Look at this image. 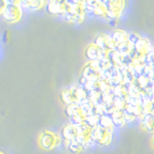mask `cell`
Returning <instances> with one entry per match:
<instances>
[{
	"label": "cell",
	"instance_id": "1",
	"mask_svg": "<svg viewBox=\"0 0 154 154\" xmlns=\"http://www.w3.org/2000/svg\"><path fill=\"white\" fill-rule=\"evenodd\" d=\"M86 12H87V10H86L85 2H84L79 5L69 6L63 17H64L65 20L67 22L79 24L81 22H83L85 16H86Z\"/></svg>",
	"mask_w": 154,
	"mask_h": 154
},
{
	"label": "cell",
	"instance_id": "2",
	"mask_svg": "<svg viewBox=\"0 0 154 154\" xmlns=\"http://www.w3.org/2000/svg\"><path fill=\"white\" fill-rule=\"evenodd\" d=\"M60 138L57 134L51 131H43L38 138V146L43 150H52L53 148L59 146Z\"/></svg>",
	"mask_w": 154,
	"mask_h": 154
},
{
	"label": "cell",
	"instance_id": "3",
	"mask_svg": "<svg viewBox=\"0 0 154 154\" xmlns=\"http://www.w3.org/2000/svg\"><path fill=\"white\" fill-rule=\"evenodd\" d=\"M107 9V17L110 19H116L120 17L125 8V0H107L105 2Z\"/></svg>",
	"mask_w": 154,
	"mask_h": 154
},
{
	"label": "cell",
	"instance_id": "4",
	"mask_svg": "<svg viewBox=\"0 0 154 154\" xmlns=\"http://www.w3.org/2000/svg\"><path fill=\"white\" fill-rule=\"evenodd\" d=\"M90 136L91 140L99 144H108L111 141H112V133L109 130L101 128L99 126H95L91 130Z\"/></svg>",
	"mask_w": 154,
	"mask_h": 154
},
{
	"label": "cell",
	"instance_id": "5",
	"mask_svg": "<svg viewBox=\"0 0 154 154\" xmlns=\"http://www.w3.org/2000/svg\"><path fill=\"white\" fill-rule=\"evenodd\" d=\"M2 17L8 23H16L21 18L22 11L19 5H7L2 13Z\"/></svg>",
	"mask_w": 154,
	"mask_h": 154
},
{
	"label": "cell",
	"instance_id": "6",
	"mask_svg": "<svg viewBox=\"0 0 154 154\" xmlns=\"http://www.w3.org/2000/svg\"><path fill=\"white\" fill-rule=\"evenodd\" d=\"M69 6L66 0H49L46 4V10L51 16H64Z\"/></svg>",
	"mask_w": 154,
	"mask_h": 154
},
{
	"label": "cell",
	"instance_id": "7",
	"mask_svg": "<svg viewBox=\"0 0 154 154\" xmlns=\"http://www.w3.org/2000/svg\"><path fill=\"white\" fill-rule=\"evenodd\" d=\"M86 10L90 13L94 14L97 17L107 16V9L104 3L99 2L98 0H86L85 1Z\"/></svg>",
	"mask_w": 154,
	"mask_h": 154
},
{
	"label": "cell",
	"instance_id": "8",
	"mask_svg": "<svg viewBox=\"0 0 154 154\" xmlns=\"http://www.w3.org/2000/svg\"><path fill=\"white\" fill-rule=\"evenodd\" d=\"M85 56L89 61L95 62L98 61L99 59H102L104 57H107V52L102 50L98 46H96L94 43H93V45H90L86 48Z\"/></svg>",
	"mask_w": 154,
	"mask_h": 154
},
{
	"label": "cell",
	"instance_id": "9",
	"mask_svg": "<svg viewBox=\"0 0 154 154\" xmlns=\"http://www.w3.org/2000/svg\"><path fill=\"white\" fill-rule=\"evenodd\" d=\"M111 41H112V38H111L110 36L105 35V34H99V35L96 36V38H94V43L96 46L101 48L102 50H104L106 52H110Z\"/></svg>",
	"mask_w": 154,
	"mask_h": 154
},
{
	"label": "cell",
	"instance_id": "10",
	"mask_svg": "<svg viewBox=\"0 0 154 154\" xmlns=\"http://www.w3.org/2000/svg\"><path fill=\"white\" fill-rule=\"evenodd\" d=\"M134 48L136 49L138 52H140L141 54L146 56L149 52L151 51V45L150 42L146 38H141L140 41L134 45Z\"/></svg>",
	"mask_w": 154,
	"mask_h": 154
},
{
	"label": "cell",
	"instance_id": "11",
	"mask_svg": "<svg viewBox=\"0 0 154 154\" xmlns=\"http://www.w3.org/2000/svg\"><path fill=\"white\" fill-rule=\"evenodd\" d=\"M61 135H62V138L66 142H69V141H72V140H74L75 137L77 136L75 126H73V125H71V124L66 125L65 127H63Z\"/></svg>",
	"mask_w": 154,
	"mask_h": 154
},
{
	"label": "cell",
	"instance_id": "12",
	"mask_svg": "<svg viewBox=\"0 0 154 154\" xmlns=\"http://www.w3.org/2000/svg\"><path fill=\"white\" fill-rule=\"evenodd\" d=\"M61 99L62 101L66 105L74 104V102L77 100L75 91L72 90H65L61 93Z\"/></svg>",
	"mask_w": 154,
	"mask_h": 154
},
{
	"label": "cell",
	"instance_id": "13",
	"mask_svg": "<svg viewBox=\"0 0 154 154\" xmlns=\"http://www.w3.org/2000/svg\"><path fill=\"white\" fill-rule=\"evenodd\" d=\"M142 125L146 131L154 132V115L151 113L144 114L142 120Z\"/></svg>",
	"mask_w": 154,
	"mask_h": 154
},
{
	"label": "cell",
	"instance_id": "14",
	"mask_svg": "<svg viewBox=\"0 0 154 154\" xmlns=\"http://www.w3.org/2000/svg\"><path fill=\"white\" fill-rule=\"evenodd\" d=\"M111 38L119 45V43H122L128 41V34L125 32L124 30L122 29H118V30H115L112 34H111Z\"/></svg>",
	"mask_w": 154,
	"mask_h": 154
},
{
	"label": "cell",
	"instance_id": "15",
	"mask_svg": "<svg viewBox=\"0 0 154 154\" xmlns=\"http://www.w3.org/2000/svg\"><path fill=\"white\" fill-rule=\"evenodd\" d=\"M133 48H134V45L127 41L125 42L118 45V47H117V49H116V51L119 52V54H122V55H129V53L132 51Z\"/></svg>",
	"mask_w": 154,
	"mask_h": 154
},
{
	"label": "cell",
	"instance_id": "16",
	"mask_svg": "<svg viewBox=\"0 0 154 154\" xmlns=\"http://www.w3.org/2000/svg\"><path fill=\"white\" fill-rule=\"evenodd\" d=\"M67 150H69L70 153L72 154H77L82 151V149H83V146H82L81 143H77L76 141H74V140H72V141H69L67 142Z\"/></svg>",
	"mask_w": 154,
	"mask_h": 154
},
{
	"label": "cell",
	"instance_id": "17",
	"mask_svg": "<svg viewBox=\"0 0 154 154\" xmlns=\"http://www.w3.org/2000/svg\"><path fill=\"white\" fill-rule=\"evenodd\" d=\"M65 113H66V115L67 116V117L70 119L72 117H74V116L80 114V107H79V106H77L76 104L67 105L66 107Z\"/></svg>",
	"mask_w": 154,
	"mask_h": 154
},
{
	"label": "cell",
	"instance_id": "18",
	"mask_svg": "<svg viewBox=\"0 0 154 154\" xmlns=\"http://www.w3.org/2000/svg\"><path fill=\"white\" fill-rule=\"evenodd\" d=\"M112 122H113V124L116 125V126H122L124 124V119H123V116H122V112H118V111H116V112L113 113L112 115Z\"/></svg>",
	"mask_w": 154,
	"mask_h": 154
},
{
	"label": "cell",
	"instance_id": "19",
	"mask_svg": "<svg viewBox=\"0 0 154 154\" xmlns=\"http://www.w3.org/2000/svg\"><path fill=\"white\" fill-rule=\"evenodd\" d=\"M97 124H98L97 126L108 130L113 125V122H112V119H110L108 117H101L98 119Z\"/></svg>",
	"mask_w": 154,
	"mask_h": 154
},
{
	"label": "cell",
	"instance_id": "20",
	"mask_svg": "<svg viewBox=\"0 0 154 154\" xmlns=\"http://www.w3.org/2000/svg\"><path fill=\"white\" fill-rule=\"evenodd\" d=\"M45 5V0H34L28 8L31 11H38V10L42 9Z\"/></svg>",
	"mask_w": 154,
	"mask_h": 154
},
{
	"label": "cell",
	"instance_id": "21",
	"mask_svg": "<svg viewBox=\"0 0 154 154\" xmlns=\"http://www.w3.org/2000/svg\"><path fill=\"white\" fill-rule=\"evenodd\" d=\"M75 129H76L77 135H87V132L89 131V126L83 122L75 126Z\"/></svg>",
	"mask_w": 154,
	"mask_h": 154
},
{
	"label": "cell",
	"instance_id": "22",
	"mask_svg": "<svg viewBox=\"0 0 154 154\" xmlns=\"http://www.w3.org/2000/svg\"><path fill=\"white\" fill-rule=\"evenodd\" d=\"M140 38H141V37H140L139 35H137L136 33L128 34V42L130 43H132L133 45H136V43L140 41Z\"/></svg>",
	"mask_w": 154,
	"mask_h": 154
},
{
	"label": "cell",
	"instance_id": "23",
	"mask_svg": "<svg viewBox=\"0 0 154 154\" xmlns=\"http://www.w3.org/2000/svg\"><path fill=\"white\" fill-rule=\"evenodd\" d=\"M33 1L34 0H19V6L28 8Z\"/></svg>",
	"mask_w": 154,
	"mask_h": 154
},
{
	"label": "cell",
	"instance_id": "24",
	"mask_svg": "<svg viewBox=\"0 0 154 154\" xmlns=\"http://www.w3.org/2000/svg\"><path fill=\"white\" fill-rule=\"evenodd\" d=\"M7 6V3L5 0H0V14H2L3 11L5 10V8H6Z\"/></svg>",
	"mask_w": 154,
	"mask_h": 154
},
{
	"label": "cell",
	"instance_id": "25",
	"mask_svg": "<svg viewBox=\"0 0 154 154\" xmlns=\"http://www.w3.org/2000/svg\"><path fill=\"white\" fill-rule=\"evenodd\" d=\"M7 5H19V0H5Z\"/></svg>",
	"mask_w": 154,
	"mask_h": 154
},
{
	"label": "cell",
	"instance_id": "26",
	"mask_svg": "<svg viewBox=\"0 0 154 154\" xmlns=\"http://www.w3.org/2000/svg\"><path fill=\"white\" fill-rule=\"evenodd\" d=\"M148 110H149V113H151L152 115H154V101L150 102V104L148 105Z\"/></svg>",
	"mask_w": 154,
	"mask_h": 154
},
{
	"label": "cell",
	"instance_id": "27",
	"mask_svg": "<svg viewBox=\"0 0 154 154\" xmlns=\"http://www.w3.org/2000/svg\"><path fill=\"white\" fill-rule=\"evenodd\" d=\"M151 146L154 148V136H153L152 139H151Z\"/></svg>",
	"mask_w": 154,
	"mask_h": 154
},
{
	"label": "cell",
	"instance_id": "28",
	"mask_svg": "<svg viewBox=\"0 0 154 154\" xmlns=\"http://www.w3.org/2000/svg\"><path fill=\"white\" fill-rule=\"evenodd\" d=\"M98 1H99V2H101V3H104V4H105V2L107 1V0H98Z\"/></svg>",
	"mask_w": 154,
	"mask_h": 154
},
{
	"label": "cell",
	"instance_id": "29",
	"mask_svg": "<svg viewBox=\"0 0 154 154\" xmlns=\"http://www.w3.org/2000/svg\"><path fill=\"white\" fill-rule=\"evenodd\" d=\"M0 154H5L4 152H2V151H0Z\"/></svg>",
	"mask_w": 154,
	"mask_h": 154
},
{
	"label": "cell",
	"instance_id": "30",
	"mask_svg": "<svg viewBox=\"0 0 154 154\" xmlns=\"http://www.w3.org/2000/svg\"><path fill=\"white\" fill-rule=\"evenodd\" d=\"M85 1H86V0H85Z\"/></svg>",
	"mask_w": 154,
	"mask_h": 154
}]
</instances>
